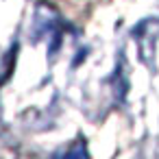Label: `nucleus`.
Masks as SVG:
<instances>
[{
	"label": "nucleus",
	"mask_w": 159,
	"mask_h": 159,
	"mask_svg": "<svg viewBox=\"0 0 159 159\" xmlns=\"http://www.w3.org/2000/svg\"><path fill=\"white\" fill-rule=\"evenodd\" d=\"M16 50H18V46H13L9 52H7V63H5V76H2V81L0 83H5L9 76H11V72H13V63H16Z\"/></svg>",
	"instance_id": "obj_4"
},
{
	"label": "nucleus",
	"mask_w": 159,
	"mask_h": 159,
	"mask_svg": "<svg viewBox=\"0 0 159 159\" xmlns=\"http://www.w3.org/2000/svg\"><path fill=\"white\" fill-rule=\"evenodd\" d=\"M33 35H35V39L50 37V55L59 50V44H61V18L48 5H39L35 9Z\"/></svg>",
	"instance_id": "obj_1"
},
{
	"label": "nucleus",
	"mask_w": 159,
	"mask_h": 159,
	"mask_svg": "<svg viewBox=\"0 0 159 159\" xmlns=\"http://www.w3.org/2000/svg\"><path fill=\"white\" fill-rule=\"evenodd\" d=\"M111 85H113V94H116V100H124L126 96V89H129V79H126V68H124V59L118 63L113 76H111Z\"/></svg>",
	"instance_id": "obj_3"
},
{
	"label": "nucleus",
	"mask_w": 159,
	"mask_h": 159,
	"mask_svg": "<svg viewBox=\"0 0 159 159\" xmlns=\"http://www.w3.org/2000/svg\"><path fill=\"white\" fill-rule=\"evenodd\" d=\"M135 44H137V57L144 66L152 68V59L157 52V39H159V18H146L135 29Z\"/></svg>",
	"instance_id": "obj_2"
}]
</instances>
